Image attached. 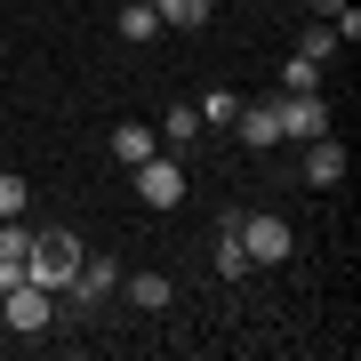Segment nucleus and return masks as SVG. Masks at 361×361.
Here are the masks:
<instances>
[{
	"instance_id": "nucleus-15",
	"label": "nucleus",
	"mask_w": 361,
	"mask_h": 361,
	"mask_svg": "<svg viewBox=\"0 0 361 361\" xmlns=\"http://www.w3.org/2000/svg\"><path fill=\"white\" fill-rule=\"evenodd\" d=\"M25 201H32L25 177H16V169H0V217H25Z\"/></svg>"
},
{
	"instance_id": "nucleus-10",
	"label": "nucleus",
	"mask_w": 361,
	"mask_h": 361,
	"mask_svg": "<svg viewBox=\"0 0 361 361\" xmlns=\"http://www.w3.org/2000/svg\"><path fill=\"white\" fill-rule=\"evenodd\" d=\"M153 16L177 25V32H201V25H209V0H153Z\"/></svg>"
},
{
	"instance_id": "nucleus-16",
	"label": "nucleus",
	"mask_w": 361,
	"mask_h": 361,
	"mask_svg": "<svg viewBox=\"0 0 361 361\" xmlns=\"http://www.w3.org/2000/svg\"><path fill=\"white\" fill-rule=\"evenodd\" d=\"M281 89H322V65H313V56H289V65H281Z\"/></svg>"
},
{
	"instance_id": "nucleus-9",
	"label": "nucleus",
	"mask_w": 361,
	"mask_h": 361,
	"mask_svg": "<svg viewBox=\"0 0 361 361\" xmlns=\"http://www.w3.org/2000/svg\"><path fill=\"white\" fill-rule=\"evenodd\" d=\"M249 273V249H241V233H233V217L217 225V281H241Z\"/></svg>"
},
{
	"instance_id": "nucleus-18",
	"label": "nucleus",
	"mask_w": 361,
	"mask_h": 361,
	"mask_svg": "<svg viewBox=\"0 0 361 361\" xmlns=\"http://www.w3.org/2000/svg\"><path fill=\"white\" fill-rule=\"evenodd\" d=\"M193 129H201V113H193V104H177V113H169V145H185Z\"/></svg>"
},
{
	"instance_id": "nucleus-1",
	"label": "nucleus",
	"mask_w": 361,
	"mask_h": 361,
	"mask_svg": "<svg viewBox=\"0 0 361 361\" xmlns=\"http://www.w3.org/2000/svg\"><path fill=\"white\" fill-rule=\"evenodd\" d=\"M73 273H80V241H73V233H32V249H25V281H40L49 297H65Z\"/></svg>"
},
{
	"instance_id": "nucleus-4",
	"label": "nucleus",
	"mask_w": 361,
	"mask_h": 361,
	"mask_svg": "<svg viewBox=\"0 0 361 361\" xmlns=\"http://www.w3.org/2000/svg\"><path fill=\"white\" fill-rule=\"evenodd\" d=\"M233 233H241L249 265H281L289 249H297V233H289V217H233Z\"/></svg>"
},
{
	"instance_id": "nucleus-12",
	"label": "nucleus",
	"mask_w": 361,
	"mask_h": 361,
	"mask_svg": "<svg viewBox=\"0 0 361 361\" xmlns=\"http://www.w3.org/2000/svg\"><path fill=\"white\" fill-rule=\"evenodd\" d=\"M193 113H201V129H233V113H241V97H233V89H209V97L193 104Z\"/></svg>"
},
{
	"instance_id": "nucleus-5",
	"label": "nucleus",
	"mask_w": 361,
	"mask_h": 361,
	"mask_svg": "<svg viewBox=\"0 0 361 361\" xmlns=\"http://www.w3.org/2000/svg\"><path fill=\"white\" fill-rule=\"evenodd\" d=\"M137 201H145V209H177V201H185V161L145 153V161H137Z\"/></svg>"
},
{
	"instance_id": "nucleus-11",
	"label": "nucleus",
	"mask_w": 361,
	"mask_h": 361,
	"mask_svg": "<svg viewBox=\"0 0 361 361\" xmlns=\"http://www.w3.org/2000/svg\"><path fill=\"white\" fill-rule=\"evenodd\" d=\"M145 153H153V129H145V121H121V129H113V161H145Z\"/></svg>"
},
{
	"instance_id": "nucleus-3",
	"label": "nucleus",
	"mask_w": 361,
	"mask_h": 361,
	"mask_svg": "<svg viewBox=\"0 0 361 361\" xmlns=\"http://www.w3.org/2000/svg\"><path fill=\"white\" fill-rule=\"evenodd\" d=\"M0 313H8L16 337H40V329L56 322V297L40 289V281H16V289H0Z\"/></svg>"
},
{
	"instance_id": "nucleus-8",
	"label": "nucleus",
	"mask_w": 361,
	"mask_h": 361,
	"mask_svg": "<svg viewBox=\"0 0 361 361\" xmlns=\"http://www.w3.org/2000/svg\"><path fill=\"white\" fill-rule=\"evenodd\" d=\"M305 177H313V185H337V177H345V145L313 137V153H305Z\"/></svg>"
},
{
	"instance_id": "nucleus-2",
	"label": "nucleus",
	"mask_w": 361,
	"mask_h": 361,
	"mask_svg": "<svg viewBox=\"0 0 361 361\" xmlns=\"http://www.w3.org/2000/svg\"><path fill=\"white\" fill-rule=\"evenodd\" d=\"M273 121H281V137H297V145L329 137V104H322V89H273Z\"/></svg>"
},
{
	"instance_id": "nucleus-7",
	"label": "nucleus",
	"mask_w": 361,
	"mask_h": 361,
	"mask_svg": "<svg viewBox=\"0 0 361 361\" xmlns=\"http://www.w3.org/2000/svg\"><path fill=\"white\" fill-rule=\"evenodd\" d=\"M233 129H241V145H281V121H273V97H265V104H241V113H233Z\"/></svg>"
},
{
	"instance_id": "nucleus-6",
	"label": "nucleus",
	"mask_w": 361,
	"mask_h": 361,
	"mask_svg": "<svg viewBox=\"0 0 361 361\" xmlns=\"http://www.w3.org/2000/svg\"><path fill=\"white\" fill-rule=\"evenodd\" d=\"M121 289V265L113 257H80V273H73V297L80 305H97V297H113Z\"/></svg>"
},
{
	"instance_id": "nucleus-13",
	"label": "nucleus",
	"mask_w": 361,
	"mask_h": 361,
	"mask_svg": "<svg viewBox=\"0 0 361 361\" xmlns=\"http://www.w3.org/2000/svg\"><path fill=\"white\" fill-rule=\"evenodd\" d=\"M121 289H129V305H145V313H161V305H169V281H161V273H129Z\"/></svg>"
},
{
	"instance_id": "nucleus-14",
	"label": "nucleus",
	"mask_w": 361,
	"mask_h": 361,
	"mask_svg": "<svg viewBox=\"0 0 361 361\" xmlns=\"http://www.w3.org/2000/svg\"><path fill=\"white\" fill-rule=\"evenodd\" d=\"M153 32H161L153 0H129V8H121V40H153Z\"/></svg>"
},
{
	"instance_id": "nucleus-17",
	"label": "nucleus",
	"mask_w": 361,
	"mask_h": 361,
	"mask_svg": "<svg viewBox=\"0 0 361 361\" xmlns=\"http://www.w3.org/2000/svg\"><path fill=\"white\" fill-rule=\"evenodd\" d=\"M329 49H337V32H329V25H305V32H297V56H313V65H322Z\"/></svg>"
}]
</instances>
